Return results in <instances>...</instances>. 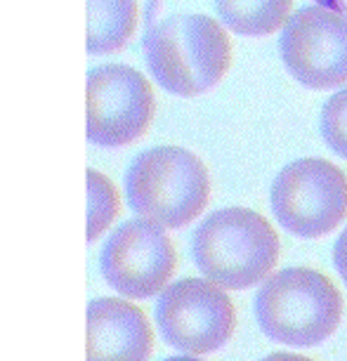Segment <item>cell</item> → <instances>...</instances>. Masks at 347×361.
Segmentation results:
<instances>
[{
    "label": "cell",
    "instance_id": "obj_9",
    "mask_svg": "<svg viewBox=\"0 0 347 361\" xmlns=\"http://www.w3.org/2000/svg\"><path fill=\"white\" fill-rule=\"evenodd\" d=\"M87 140L97 147H126L154 121L152 85L138 69L104 64L87 73Z\"/></svg>",
    "mask_w": 347,
    "mask_h": 361
},
{
    "label": "cell",
    "instance_id": "obj_16",
    "mask_svg": "<svg viewBox=\"0 0 347 361\" xmlns=\"http://www.w3.org/2000/svg\"><path fill=\"white\" fill-rule=\"evenodd\" d=\"M260 361H312L308 357H303V354H291V352H274L269 354V357H264Z\"/></svg>",
    "mask_w": 347,
    "mask_h": 361
},
{
    "label": "cell",
    "instance_id": "obj_4",
    "mask_svg": "<svg viewBox=\"0 0 347 361\" xmlns=\"http://www.w3.org/2000/svg\"><path fill=\"white\" fill-rule=\"evenodd\" d=\"M128 206L142 220L180 229L208 206L210 177L203 161L182 147L142 152L126 173Z\"/></svg>",
    "mask_w": 347,
    "mask_h": 361
},
{
    "label": "cell",
    "instance_id": "obj_5",
    "mask_svg": "<svg viewBox=\"0 0 347 361\" xmlns=\"http://www.w3.org/2000/svg\"><path fill=\"white\" fill-rule=\"evenodd\" d=\"M269 203L286 231L319 238L347 217V177L326 159L293 161L272 182Z\"/></svg>",
    "mask_w": 347,
    "mask_h": 361
},
{
    "label": "cell",
    "instance_id": "obj_8",
    "mask_svg": "<svg viewBox=\"0 0 347 361\" xmlns=\"http://www.w3.org/2000/svg\"><path fill=\"white\" fill-rule=\"evenodd\" d=\"M178 267L166 227L149 220H128L111 231L99 255V269L114 293L126 300L161 295Z\"/></svg>",
    "mask_w": 347,
    "mask_h": 361
},
{
    "label": "cell",
    "instance_id": "obj_11",
    "mask_svg": "<svg viewBox=\"0 0 347 361\" xmlns=\"http://www.w3.org/2000/svg\"><path fill=\"white\" fill-rule=\"evenodd\" d=\"M138 29V0H87V52H118Z\"/></svg>",
    "mask_w": 347,
    "mask_h": 361
},
{
    "label": "cell",
    "instance_id": "obj_10",
    "mask_svg": "<svg viewBox=\"0 0 347 361\" xmlns=\"http://www.w3.org/2000/svg\"><path fill=\"white\" fill-rule=\"evenodd\" d=\"M154 333L147 314L126 298L87 305V361H147Z\"/></svg>",
    "mask_w": 347,
    "mask_h": 361
},
{
    "label": "cell",
    "instance_id": "obj_13",
    "mask_svg": "<svg viewBox=\"0 0 347 361\" xmlns=\"http://www.w3.org/2000/svg\"><path fill=\"white\" fill-rule=\"evenodd\" d=\"M116 215H118L116 187L97 170H87V241H97L116 220Z\"/></svg>",
    "mask_w": 347,
    "mask_h": 361
},
{
    "label": "cell",
    "instance_id": "obj_12",
    "mask_svg": "<svg viewBox=\"0 0 347 361\" xmlns=\"http://www.w3.org/2000/svg\"><path fill=\"white\" fill-rule=\"evenodd\" d=\"M222 24L239 36H269L291 19L293 0H215Z\"/></svg>",
    "mask_w": 347,
    "mask_h": 361
},
{
    "label": "cell",
    "instance_id": "obj_6",
    "mask_svg": "<svg viewBox=\"0 0 347 361\" xmlns=\"http://www.w3.org/2000/svg\"><path fill=\"white\" fill-rule=\"evenodd\" d=\"M156 324L163 340L185 354H210L227 343L236 326L227 290L206 276L166 286L156 300Z\"/></svg>",
    "mask_w": 347,
    "mask_h": 361
},
{
    "label": "cell",
    "instance_id": "obj_2",
    "mask_svg": "<svg viewBox=\"0 0 347 361\" xmlns=\"http://www.w3.org/2000/svg\"><path fill=\"white\" fill-rule=\"evenodd\" d=\"M192 255L206 279L224 290H243L272 274L281 255V241L255 210L222 208L194 231Z\"/></svg>",
    "mask_w": 347,
    "mask_h": 361
},
{
    "label": "cell",
    "instance_id": "obj_14",
    "mask_svg": "<svg viewBox=\"0 0 347 361\" xmlns=\"http://www.w3.org/2000/svg\"><path fill=\"white\" fill-rule=\"evenodd\" d=\"M322 137L333 154L347 161V87L338 90L324 104Z\"/></svg>",
    "mask_w": 347,
    "mask_h": 361
},
{
    "label": "cell",
    "instance_id": "obj_15",
    "mask_svg": "<svg viewBox=\"0 0 347 361\" xmlns=\"http://www.w3.org/2000/svg\"><path fill=\"white\" fill-rule=\"evenodd\" d=\"M333 264H336L340 279L347 283V229L338 236L336 246H333Z\"/></svg>",
    "mask_w": 347,
    "mask_h": 361
},
{
    "label": "cell",
    "instance_id": "obj_1",
    "mask_svg": "<svg viewBox=\"0 0 347 361\" xmlns=\"http://www.w3.org/2000/svg\"><path fill=\"white\" fill-rule=\"evenodd\" d=\"M145 59L163 90L194 97L227 76L231 43L227 31L206 15H173L147 31Z\"/></svg>",
    "mask_w": 347,
    "mask_h": 361
},
{
    "label": "cell",
    "instance_id": "obj_3",
    "mask_svg": "<svg viewBox=\"0 0 347 361\" xmlns=\"http://www.w3.org/2000/svg\"><path fill=\"white\" fill-rule=\"evenodd\" d=\"M255 319L274 343L315 347L338 331L343 295L322 271L288 267L260 283L255 293Z\"/></svg>",
    "mask_w": 347,
    "mask_h": 361
},
{
    "label": "cell",
    "instance_id": "obj_17",
    "mask_svg": "<svg viewBox=\"0 0 347 361\" xmlns=\"http://www.w3.org/2000/svg\"><path fill=\"white\" fill-rule=\"evenodd\" d=\"M163 361H201V359L189 357V354H185V357H170V359H163Z\"/></svg>",
    "mask_w": 347,
    "mask_h": 361
},
{
    "label": "cell",
    "instance_id": "obj_7",
    "mask_svg": "<svg viewBox=\"0 0 347 361\" xmlns=\"http://www.w3.org/2000/svg\"><path fill=\"white\" fill-rule=\"evenodd\" d=\"M279 50L286 69L312 90H333L347 83V12L329 5H308L281 29Z\"/></svg>",
    "mask_w": 347,
    "mask_h": 361
}]
</instances>
